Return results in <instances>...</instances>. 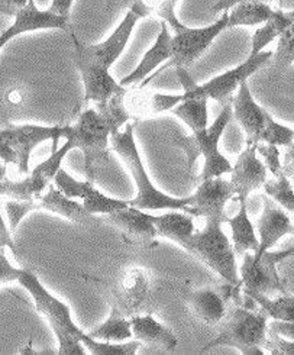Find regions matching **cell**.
I'll list each match as a JSON object with an SVG mask.
<instances>
[{
  "label": "cell",
  "mask_w": 294,
  "mask_h": 355,
  "mask_svg": "<svg viewBox=\"0 0 294 355\" xmlns=\"http://www.w3.org/2000/svg\"><path fill=\"white\" fill-rule=\"evenodd\" d=\"M125 94H118L107 103H97V109L81 112L71 126H61V137L67 138V148H78L85 154V170L89 182H94L96 171L109 163V137L116 134L129 119L123 106Z\"/></svg>",
  "instance_id": "6da1fadb"
},
{
  "label": "cell",
  "mask_w": 294,
  "mask_h": 355,
  "mask_svg": "<svg viewBox=\"0 0 294 355\" xmlns=\"http://www.w3.org/2000/svg\"><path fill=\"white\" fill-rule=\"evenodd\" d=\"M273 57V53L261 51L257 55H250L243 64L238 66L234 70L226 71L215 78L209 80L205 85H198L190 76V73L186 70V67H175L177 69V77L182 83L184 93L183 94H155L153 98V110L154 112H166L171 110L175 105L182 103L186 99H194V98H206L214 99L219 102L222 106H227L232 103V94L243 83L247 82V78L252 76L257 70H259L261 66Z\"/></svg>",
  "instance_id": "7a4b0ae2"
},
{
  "label": "cell",
  "mask_w": 294,
  "mask_h": 355,
  "mask_svg": "<svg viewBox=\"0 0 294 355\" xmlns=\"http://www.w3.org/2000/svg\"><path fill=\"white\" fill-rule=\"evenodd\" d=\"M18 283L24 286L35 302L37 311L48 320L51 325L57 340H58V354L60 355H83L85 349L81 338L85 332L81 331L71 318V311L65 303L53 296L42 286L37 274L28 268H21Z\"/></svg>",
  "instance_id": "3957f363"
},
{
  "label": "cell",
  "mask_w": 294,
  "mask_h": 355,
  "mask_svg": "<svg viewBox=\"0 0 294 355\" xmlns=\"http://www.w3.org/2000/svg\"><path fill=\"white\" fill-rule=\"evenodd\" d=\"M268 315L264 309H252V306H238L232 312L226 313L220 320V329L202 352L218 347H234L243 355H264L267 341Z\"/></svg>",
  "instance_id": "277c9868"
},
{
  "label": "cell",
  "mask_w": 294,
  "mask_h": 355,
  "mask_svg": "<svg viewBox=\"0 0 294 355\" xmlns=\"http://www.w3.org/2000/svg\"><path fill=\"white\" fill-rule=\"evenodd\" d=\"M110 141L112 148L123 159L138 189L137 198L130 200V206L142 209V211H158V209L177 211V209H184L190 203V196L184 199L171 198L153 184L138 153L134 138V125H128L123 132L118 131L116 134H113Z\"/></svg>",
  "instance_id": "5b68a950"
},
{
  "label": "cell",
  "mask_w": 294,
  "mask_h": 355,
  "mask_svg": "<svg viewBox=\"0 0 294 355\" xmlns=\"http://www.w3.org/2000/svg\"><path fill=\"white\" fill-rule=\"evenodd\" d=\"M225 220L219 218L207 219L206 227L200 232H194L180 247H183L196 258H199L210 270L232 286H241L239 270L234 245L222 230Z\"/></svg>",
  "instance_id": "8992f818"
},
{
  "label": "cell",
  "mask_w": 294,
  "mask_h": 355,
  "mask_svg": "<svg viewBox=\"0 0 294 355\" xmlns=\"http://www.w3.org/2000/svg\"><path fill=\"white\" fill-rule=\"evenodd\" d=\"M234 116L232 105L223 106L220 115L209 128L193 131L190 137L177 135L174 144L178 148H182L187 157L189 170L193 168L194 163L200 155L205 157V167L199 179H211V177H222L226 173L232 171V164L225 155L219 151V141L227 123Z\"/></svg>",
  "instance_id": "52a82bcc"
},
{
  "label": "cell",
  "mask_w": 294,
  "mask_h": 355,
  "mask_svg": "<svg viewBox=\"0 0 294 355\" xmlns=\"http://www.w3.org/2000/svg\"><path fill=\"white\" fill-rule=\"evenodd\" d=\"M234 116L243 128L247 134L248 145H258L259 142H267L271 145H283L290 147L294 139V131L277 123L268 112L255 103L248 83L243 82L239 86L238 94L232 101Z\"/></svg>",
  "instance_id": "ba28073f"
},
{
  "label": "cell",
  "mask_w": 294,
  "mask_h": 355,
  "mask_svg": "<svg viewBox=\"0 0 294 355\" xmlns=\"http://www.w3.org/2000/svg\"><path fill=\"white\" fill-rule=\"evenodd\" d=\"M227 21H230V15L223 13L222 18L210 26L206 28H187L175 18L167 22L174 31V37L171 38V60L159 67L155 73L145 78V82L141 83V87H145L153 78L158 77L159 73L168 70L170 67H187L198 60L206 50L209 45L214 42V40L220 34L223 29L227 28Z\"/></svg>",
  "instance_id": "9c48e42d"
},
{
  "label": "cell",
  "mask_w": 294,
  "mask_h": 355,
  "mask_svg": "<svg viewBox=\"0 0 294 355\" xmlns=\"http://www.w3.org/2000/svg\"><path fill=\"white\" fill-rule=\"evenodd\" d=\"M60 138L61 126L10 125L0 129V159L5 164L18 166L22 174H28L29 158L37 145L51 139L54 153L57 151Z\"/></svg>",
  "instance_id": "30bf717a"
},
{
  "label": "cell",
  "mask_w": 294,
  "mask_h": 355,
  "mask_svg": "<svg viewBox=\"0 0 294 355\" xmlns=\"http://www.w3.org/2000/svg\"><path fill=\"white\" fill-rule=\"evenodd\" d=\"M294 254V248L287 251H266L259 258H254V252H245L239 268L241 287L245 295H264L267 297L288 293L282 283L277 264Z\"/></svg>",
  "instance_id": "8fae6325"
},
{
  "label": "cell",
  "mask_w": 294,
  "mask_h": 355,
  "mask_svg": "<svg viewBox=\"0 0 294 355\" xmlns=\"http://www.w3.org/2000/svg\"><path fill=\"white\" fill-rule=\"evenodd\" d=\"M69 153L70 150L64 144L60 150L54 151L44 163L32 170L26 179L21 182L5 179L0 183V196H8L13 200H34L40 198L42 191L55 179L58 170L61 168V161Z\"/></svg>",
  "instance_id": "7c38bea8"
},
{
  "label": "cell",
  "mask_w": 294,
  "mask_h": 355,
  "mask_svg": "<svg viewBox=\"0 0 294 355\" xmlns=\"http://www.w3.org/2000/svg\"><path fill=\"white\" fill-rule=\"evenodd\" d=\"M138 19H141L139 16L129 10L122 24L116 28V31L113 32L105 42L97 44V45H85L71 31L76 57L83 58L89 62L96 64V66L109 70L112 64L119 58V55L125 50L129 37L132 34Z\"/></svg>",
  "instance_id": "4fadbf2b"
},
{
  "label": "cell",
  "mask_w": 294,
  "mask_h": 355,
  "mask_svg": "<svg viewBox=\"0 0 294 355\" xmlns=\"http://www.w3.org/2000/svg\"><path fill=\"white\" fill-rule=\"evenodd\" d=\"M234 196L231 182L223 180L222 177H211L202 180L183 211L191 216H203L206 219L219 218L226 222L225 206Z\"/></svg>",
  "instance_id": "5bb4252c"
},
{
  "label": "cell",
  "mask_w": 294,
  "mask_h": 355,
  "mask_svg": "<svg viewBox=\"0 0 294 355\" xmlns=\"http://www.w3.org/2000/svg\"><path fill=\"white\" fill-rule=\"evenodd\" d=\"M57 189L61 190L65 196L69 198H80L83 200V206L86 211L92 215L96 214H112L119 209H125L130 206L129 200H119L105 196L102 191L97 190L92 182H78L74 177H71L67 171L58 170L55 179H54Z\"/></svg>",
  "instance_id": "9a60e30c"
},
{
  "label": "cell",
  "mask_w": 294,
  "mask_h": 355,
  "mask_svg": "<svg viewBox=\"0 0 294 355\" xmlns=\"http://www.w3.org/2000/svg\"><path fill=\"white\" fill-rule=\"evenodd\" d=\"M106 220L121 231L122 238L129 244L151 247L157 244V230L153 215L142 209L129 206L107 214Z\"/></svg>",
  "instance_id": "2e32d148"
},
{
  "label": "cell",
  "mask_w": 294,
  "mask_h": 355,
  "mask_svg": "<svg viewBox=\"0 0 294 355\" xmlns=\"http://www.w3.org/2000/svg\"><path fill=\"white\" fill-rule=\"evenodd\" d=\"M263 202V214L257 223L259 248L254 254L255 260L266 251H270L283 236L294 235V225L286 209L275 203L270 196H264Z\"/></svg>",
  "instance_id": "e0dca14e"
},
{
  "label": "cell",
  "mask_w": 294,
  "mask_h": 355,
  "mask_svg": "<svg viewBox=\"0 0 294 355\" xmlns=\"http://www.w3.org/2000/svg\"><path fill=\"white\" fill-rule=\"evenodd\" d=\"M257 147L248 145L232 166L231 186L238 202H247L250 193L267 182V166L257 158Z\"/></svg>",
  "instance_id": "ac0fdd59"
},
{
  "label": "cell",
  "mask_w": 294,
  "mask_h": 355,
  "mask_svg": "<svg viewBox=\"0 0 294 355\" xmlns=\"http://www.w3.org/2000/svg\"><path fill=\"white\" fill-rule=\"evenodd\" d=\"M241 286H232L227 283L223 290L218 288H200L190 293L187 297V304L190 311L203 320L206 325L220 324V320L226 315L227 299L238 300V290Z\"/></svg>",
  "instance_id": "d6986e66"
},
{
  "label": "cell",
  "mask_w": 294,
  "mask_h": 355,
  "mask_svg": "<svg viewBox=\"0 0 294 355\" xmlns=\"http://www.w3.org/2000/svg\"><path fill=\"white\" fill-rule=\"evenodd\" d=\"M70 19L61 18V16L53 13L51 10H40L34 0H29V3L24 10L15 16V22L9 29L0 34V50L15 37H18L25 32L40 31V29H65L70 31Z\"/></svg>",
  "instance_id": "ffe728a7"
},
{
  "label": "cell",
  "mask_w": 294,
  "mask_h": 355,
  "mask_svg": "<svg viewBox=\"0 0 294 355\" xmlns=\"http://www.w3.org/2000/svg\"><path fill=\"white\" fill-rule=\"evenodd\" d=\"M76 66L85 83L86 103H107L118 94H126V89L110 76L107 69L96 66V64L78 57H76Z\"/></svg>",
  "instance_id": "44dd1931"
},
{
  "label": "cell",
  "mask_w": 294,
  "mask_h": 355,
  "mask_svg": "<svg viewBox=\"0 0 294 355\" xmlns=\"http://www.w3.org/2000/svg\"><path fill=\"white\" fill-rule=\"evenodd\" d=\"M171 35L168 32V26L167 22L161 24V32L155 41V44L151 46V50H148L145 53L144 58L141 60V62L138 64V67L128 74L126 77H123L119 85L126 87L130 85H137L142 80H145L148 77L159 64L164 62L167 58H171Z\"/></svg>",
  "instance_id": "7402d4cb"
},
{
  "label": "cell",
  "mask_w": 294,
  "mask_h": 355,
  "mask_svg": "<svg viewBox=\"0 0 294 355\" xmlns=\"http://www.w3.org/2000/svg\"><path fill=\"white\" fill-rule=\"evenodd\" d=\"M34 200H35L37 211L44 209V211L60 215L73 223L81 225V223L96 220L94 216L86 211L83 203H78L73 198L65 196L61 190L53 186H48V191L45 195H41Z\"/></svg>",
  "instance_id": "603a6c76"
},
{
  "label": "cell",
  "mask_w": 294,
  "mask_h": 355,
  "mask_svg": "<svg viewBox=\"0 0 294 355\" xmlns=\"http://www.w3.org/2000/svg\"><path fill=\"white\" fill-rule=\"evenodd\" d=\"M130 325H132L134 338L141 343L158 345L167 351H173L178 344L175 334L159 324L151 315L134 316L130 319Z\"/></svg>",
  "instance_id": "cb8c5ba5"
},
{
  "label": "cell",
  "mask_w": 294,
  "mask_h": 355,
  "mask_svg": "<svg viewBox=\"0 0 294 355\" xmlns=\"http://www.w3.org/2000/svg\"><path fill=\"white\" fill-rule=\"evenodd\" d=\"M226 223L232 230V245L235 255L243 257L245 252L255 254L258 251L259 239L248 216L247 202H239V212L234 218L227 216Z\"/></svg>",
  "instance_id": "d4e9b609"
},
{
  "label": "cell",
  "mask_w": 294,
  "mask_h": 355,
  "mask_svg": "<svg viewBox=\"0 0 294 355\" xmlns=\"http://www.w3.org/2000/svg\"><path fill=\"white\" fill-rule=\"evenodd\" d=\"M153 220L159 238L171 239L178 245L196 232L191 216L180 212H170L159 216L153 215Z\"/></svg>",
  "instance_id": "484cf974"
},
{
  "label": "cell",
  "mask_w": 294,
  "mask_h": 355,
  "mask_svg": "<svg viewBox=\"0 0 294 355\" xmlns=\"http://www.w3.org/2000/svg\"><path fill=\"white\" fill-rule=\"evenodd\" d=\"M89 336L93 340L106 341V343H123L130 340L134 336L132 325H130V320H126L123 313L116 308V306H112V311L109 318L103 322L102 325L92 329L87 332Z\"/></svg>",
  "instance_id": "4316f807"
},
{
  "label": "cell",
  "mask_w": 294,
  "mask_h": 355,
  "mask_svg": "<svg viewBox=\"0 0 294 355\" xmlns=\"http://www.w3.org/2000/svg\"><path fill=\"white\" fill-rule=\"evenodd\" d=\"M294 24V10L283 12V10H273V15L267 24L255 31L252 37V51L250 55H257L264 50V46L271 44L275 38H279L283 32Z\"/></svg>",
  "instance_id": "83f0119b"
},
{
  "label": "cell",
  "mask_w": 294,
  "mask_h": 355,
  "mask_svg": "<svg viewBox=\"0 0 294 355\" xmlns=\"http://www.w3.org/2000/svg\"><path fill=\"white\" fill-rule=\"evenodd\" d=\"M273 15V9L264 2H245L235 5L227 21V28L234 26H250L263 24L270 19Z\"/></svg>",
  "instance_id": "f1b7e54d"
},
{
  "label": "cell",
  "mask_w": 294,
  "mask_h": 355,
  "mask_svg": "<svg viewBox=\"0 0 294 355\" xmlns=\"http://www.w3.org/2000/svg\"><path fill=\"white\" fill-rule=\"evenodd\" d=\"M207 101L206 98L186 99L178 103L177 107H173V114L189 125L193 131H200L207 128L209 114H207Z\"/></svg>",
  "instance_id": "f546056e"
},
{
  "label": "cell",
  "mask_w": 294,
  "mask_h": 355,
  "mask_svg": "<svg viewBox=\"0 0 294 355\" xmlns=\"http://www.w3.org/2000/svg\"><path fill=\"white\" fill-rule=\"evenodd\" d=\"M247 296H250L258 306H261L268 318H273L274 320L294 322V296L288 293L280 295L275 299L255 293Z\"/></svg>",
  "instance_id": "4dcf8cb0"
},
{
  "label": "cell",
  "mask_w": 294,
  "mask_h": 355,
  "mask_svg": "<svg viewBox=\"0 0 294 355\" xmlns=\"http://www.w3.org/2000/svg\"><path fill=\"white\" fill-rule=\"evenodd\" d=\"M81 343L87 348V352L93 355H135L141 348V341L138 340L129 343H106L93 340L87 332L81 338Z\"/></svg>",
  "instance_id": "1f68e13d"
},
{
  "label": "cell",
  "mask_w": 294,
  "mask_h": 355,
  "mask_svg": "<svg viewBox=\"0 0 294 355\" xmlns=\"http://www.w3.org/2000/svg\"><path fill=\"white\" fill-rule=\"evenodd\" d=\"M264 190L267 196H270L275 203H279L287 212L294 216V190L288 177L282 173L275 177L274 180H268L264 184Z\"/></svg>",
  "instance_id": "d6a6232c"
},
{
  "label": "cell",
  "mask_w": 294,
  "mask_h": 355,
  "mask_svg": "<svg viewBox=\"0 0 294 355\" xmlns=\"http://www.w3.org/2000/svg\"><path fill=\"white\" fill-rule=\"evenodd\" d=\"M6 247H9L13 252H16L10 232L6 227L2 215H0V284L18 282V277L21 274V268H16L9 263L6 251H5Z\"/></svg>",
  "instance_id": "836d02e7"
},
{
  "label": "cell",
  "mask_w": 294,
  "mask_h": 355,
  "mask_svg": "<svg viewBox=\"0 0 294 355\" xmlns=\"http://www.w3.org/2000/svg\"><path fill=\"white\" fill-rule=\"evenodd\" d=\"M294 62V24L290 25L279 37L275 53V66L286 69Z\"/></svg>",
  "instance_id": "e575fe53"
},
{
  "label": "cell",
  "mask_w": 294,
  "mask_h": 355,
  "mask_svg": "<svg viewBox=\"0 0 294 355\" xmlns=\"http://www.w3.org/2000/svg\"><path fill=\"white\" fill-rule=\"evenodd\" d=\"M37 211L35 200H12L6 203V214L9 218V230L15 232L21 220L31 212Z\"/></svg>",
  "instance_id": "d590c367"
},
{
  "label": "cell",
  "mask_w": 294,
  "mask_h": 355,
  "mask_svg": "<svg viewBox=\"0 0 294 355\" xmlns=\"http://www.w3.org/2000/svg\"><path fill=\"white\" fill-rule=\"evenodd\" d=\"M264 348L273 355H294V340H284L282 335L268 329Z\"/></svg>",
  "instance_id": "8d00e7d4"
},
{
  "label": "cell",
  "mask_w": 294,
  "mask_h": 355,
  "mask_svg": "<svg viewBox=\"0 0 294 355\" xmlns=\"http://www.w3.org/2000/svg\"><path fill=\"white\" fill-rule=\"evenodd\" d=\"M123 8H128L130 12L137 13L139 18H145V16H148L154 12V9L146 5L144 0H107L109 12L121 10Z\"/></svg>",
  "instance_id": "74e56055"
},
{
  "label": "cell",
  "mask_w": 294,
  "mask_h": 355,
  "mask_svg": "<svg viewBox=\"0 0 294 355\" xmlns=\"http://www.w3.org/2000/svg\"><path fill=\"white\" fill-rule=\"evenodd\" d=\"M257 151L264 157L267 167L271 170V173L277 177L283 173V166L280 164V151L277 150L275 145L267 144V145H259L257 147Z\"/></svg>",
  "instance_id": "f35d334b"
},
{
  "label": "cell",
  "mask_w": 294,
  "mask_h": 355,
  "mask_svg": "<svg viewBox=\"0 0 294 355\" xmlns=\"http://www.w3.org/2000/svg\"><path fill=\"white\" fill-rule=\"evenodd\" d=\"M29 0H0V13L15 16L26 8Z\"/></svg>",
  "instance_id": "ab89813d"
},
{
  "label": "cell",
  "mask_w": 294,
  "mask_h": 355,
  "mask_svg": "<svg viewBox=\"0 0 294 355\" xmlns=\"http://www.w3.org/2000/svg\"><path fill=\"white\" fill-rule=\"evenodd\" d=\"M73 2L74 0H53V3L48 10H51L53 13L61 16V18L69 19V12H70Z\"/></svg>",
  "instance_id": "60d3db41"
},
{
  "label": "cell",
  "mask_w": 294,
  "mask_h": 355,
  "mask_svg": "<svg viewBox=\"0 0 294 355\" xmlns=\"http://www.w3.org/2000/svg\"><path fill=\"white\" fill-rule=\"evenodd\" d=\"M245 2H264V0H218V3L211 8V12H222L234 8L235 5Z\"/></svg>",
  "instance_id": "b9f144b4"
},
{
  "label": "cell",
  "mask_w": 294,
  "mask_h": 355,
  "mask_svg": "<svg viewBox=\"0 0 294 355\" xmlns=\"http://www.w3.org/2000/svg\"><path fill=\"white\" fill-rule=\"evenodd\" d=\"M283 173L287 177H291L294 174V144H291L288 147V151L286 154L284 159V166H283Z\"/></svg>",
  "instance_id": "7bdbcfd3"
},
{
  "label": "cell",
  "mask_w": 294,
  "mask_h": 355,
  "mask_svg": "<svg viewBox=\"0 0 294 355\" xmlns=\"http://www.w3.org/2000/svg\"><path fill=\"white\" fill-rule=\"evenodd\" d=\"M6 179V166L0 163V183Z\"/></svg>",
  "instance_id": "ee69618b"
},
{
  "label": "cell",
  "mask_w": 294,
  "mask_h": 355,
  "mask_svg": "<svg viewBox=\"0 0 294 355\" xmlns=\"http://www.w3.org/2000/svg\"><path fill=\"white\" fill-rule=\"evenodd\" d=\"M291 179H293V182H294V174H293V175H291Z\"/></svg>",
  "instance_id": "f6af8a7d"
}]
</instances>
